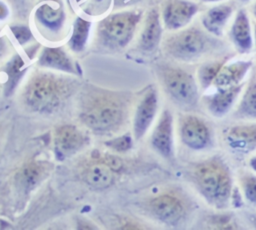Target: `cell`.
Returning <instances> with one entry per match:
<instances>
[{"mask_svg":"<svg viewBox=\"0 0 256 230\" xmlns=\"http://www.w3.org/2000/svg\"><path fill=\"white\" fill-rule=\"evenodd\" d=\"M188 181L206 204L215 210L232 205L234 178L230 166L219 154H213L188 165Z\"/></svg>","mask_w":256,"mask_h":230,"instance_id":"6da1fadb","label":"cell"},{"mask_svg":"<svg viewBox=\"0 0 256 230\" xmlns=\"http://www.w3.org/2000/svg\"><path fill=\"white\" fill-rule=\"evenodd\" d=\"M129 98L124 93L91 89L82 94L79 118L90 130L108 134L118 131L126 122Z\"/></svg>","mask_w":256,"mask_h":230,"instance_id":"7a4b0ae2","label":"cell"},{"mask_svg":"<svg viewBox=\"0 0 256 230\" xmlns=\"http://www.w3.org/2000/svg\"><path fill=\"white\" fill-rule=\"evenodd\" d=\"M74 81L51 72H34L26 82L21 99L31 111L50 112L73 91Z\"/></svg>","mask_w":256,"mask_h":230,"instance_id":"3957f363","label":"cell"},{"mask_svg":"<svg viewBox=\"0 0 256 230\" xmlns=\"http://www.w3.org/2000/svg\"><path fill=\"white\" fill-rule=\"evenodd\" d=\"M216 37L204 28L187 26L172 31L163 40L164 52L174 60L183 63H193L211 55L215 49Z\"/></svg>","mask_w":256,"mask_h":230,"instance_id":"277c9868","label":"cell"},{"mask_svg":"<svg viewBox=\"0 0 256 230\" xmlns=\"http://www.w3.org/2000/svg\"><path fill=\"white\" fill-rule=\"evenodd\" d=\"M159 81L168 98L183 111H193L200 103L202 92L196 76L172 65H159Z\"/></svg>","mask_w":256,"mask_h":230,"instance_id":"5b68a950","label":"cell"},{"mask_svg":"<svg viewBox=\"0 0 256 230\" xmlns=\"http://www.w3.org/2000/svg\"><path fill=\"white\" fill-rule=\"evenodd\" d=\"M142 12L138 10L121 11L110 14L98 22L97 39L110 49H121L132 40L141 20Z\"/></svg>","mask_w":256,"mask_h":230,"instance_id":"8992f818","label":"cell"},{"mask_svg":"<svg viewBox=\"0 0 256 230\" xmlns=\"http://www.w3.org/2000/svg\"><path fill=\"white\" fill-rule=\"evenodd\" d=\"M176 132L182 145L191 151H206L214 145V133L209 122L193 111L178 114Z\"/></svg>","mask_w":256,"mask_h":230,"instance_id":"52a82bcc","label":"cell"},{"mask_svg":"<svg viewBox=\"0 0 256 230\" xmlns=\"http://www.w3.org/2000/svg\"><path fill=\"white\" fill-rule=\"evenodd\" d=\"M148 208L158 221L172 227L181 225L189 215V203L173 192H164L153 197Z\"/></svg>","mask_w":256,"mask_h":230,"instance_id":"ba28073f","label":"cell"},{"mask_svg":"<svg viewBox=\"0 0 256 230\" xmlns=\"http://www.w3.org/2000/svg\"><path fill=\"white\" fill-rule=\"evenodd\" d=\"M224 146L234 154L249 155L256 152V121H239L221 132Z\"/></svg>","mask_w":256,"mask_h":230,"instance_id":"9c48e42d","label":"cell"},{"mask_svg":"<svg viewBox=\"0 0 256 230\" xmlns=\"http://www.w3.org/2000/svg\"><path fill=\"white\" fill-rule=\"evenodd\" d=\"M244 84L230 88H213L202 93L200 103L207 113L216 119H222L230 114L235 108Z\"/></svg>","mask_w":256,"mask_h":230,"instance_id":"30bf717a","label":"cell"},{"mask_svg":"<svg viewBox=\"0 0 256 230\" xmlns=\"http://www.w3.org/2000/svg\"><path fill=\"white\" fill-rule=\"evenodd\" d=\"M172 112L164 109L153 128L150 136L151 147L161 157L171 160L175 155L176 125Z\"/></svg>","mask_w":256,"mask_h":230,"instance_id":"8fae6325","label":"cell"},{"mask_svg":"<svg viewBox=\"0 0 256 230\" xmlns=\"http://www.w3.org/2000/svg\"><path fill=\"white\" fill-rule=\"evenodd\" d=\"M199 10L196 3L189 0H169L162 10V22L169 31L187 27Z\"/></svg>","mask_w":256,"mask_h":230,"instance_id":"7c38bea8","label":"cell"},{"mask_svg":"<svg viewBox=\"0 0 256 230\" xmlns=\"http://www.w3.org/2000/svg\"><path fill=\"white\" fill-rule=\"evenodd\" d=\"M159 107L158 93L154 88L148 89L140 99L133 119V135L141 139L153 124Z\"/></svg>","mask_w":256,"mask_h":230,"instance_id":"4fadbf2b","label":"cell"},{"mask_svg":"<svg viewBox=\"0 0 256 230\" xmlns=\"http://www.w3.org/2000/svg\"><path fill=\"white\" fill-rule=\"evenodd\" d=\"M86 142L85 134L76 126L67 124L56 129L54 152L58 160H63L78 152Z\"/></svg>","mask_w":256,"mask_h":230,"instance_id":"5bb4252c","label":"cell"},{"mask_svg":"<svg viewBox=\"0 0 256 230\" xmlns=\"http://www.w3.org/2000/svg\"><path fill=\"white\" fill-rule=\"evenodd\" d=\"M229 37L235 49L241 54L250 53L254 48L253 29L245 9L236 12L230 27Z\"/></svg>","mask_w":256,"mask_h":230,"instance_id":"9a60e30c","label":"cell"},{"mask_svg":"<svg viewBox=\"0 0 256 230\" xmlns=\"http://www.w3.org/2000/svg\"><path fill=\"white\" fill-rule=\"evenodd\" d=\"M252 65L251 60L225 61L215 77L212 88H230L243 84Z\"/></svg>","mask_w":256,"mask_h":230,"instance_id":"2e32d148","label":"cell"},{"mask_svg":"<svg viewBox=\"0 0 256 230\" xmlns=\"http://www.w3.org/2000/svg\"><path fill=\"white\" fill-rule=\"evenodd\" d=\"M35 20L51 33L61 31L65 22V11L61 0H42L35 9Z\"/></svg>","mask_w":256,"mask_h":230,"instance_id":"e0dca14e","label":"cell"},{"mask_svg":"<svg viewBox=\"0 0 256 230\" xmlns=\"http://www.w3.org/2000/svg\"><path fill=\"white\" fill-rule=\"evenodd\" d=\"M234 119L238 121H256V72L253 71L231 112Z\"/></svg>","mask_w":256,"mask_h":230,"instance_id":"ac0fdd59","label":"cell"},{"mask_svg":"<svg viewBox=\"0 0 256 230\" xmlns=\"http://www.w3.org/2000/svg\"><path fill=\"white\" fill-rule=\"evenodd\" d=\"M162 23L157 9H151L144 20L139 38V48L146 52H154L162 40Z\"/></svg>","mask_w":256,"mask_h":230,"instance_id":"d6986e66","label":"cell"},{"mask_svg":"<svg viewBox=\"0 0 256 230\" xmlns=\"http://www.w3.org/2000/svg\"><path fill=\"white\" fill-rule=\"evenodd\" d=\"M232 14L233 7L231 5L224 3L215 5L202 15V27L211 35L221 37Z\"/></svg>","mask_w":256,"mask_h":230,"instance_id":"ffe728a7","label":"cell"},{"mask_svg":"<svg viewBox=\"0 0 256 230\" xmlns=\"http://www.w3.org/2000/svg\"><path fill=\"white\" fill-rule=\"evenodd\" d=\"M38 65L70 74H77L74 62L61 47H44L38 57Z\"/></svg>","mask_w":256,"mask_h":230,"instance_id":"44dd1931","label":"cell"},{"mask_svg":"<svg viewBox=\"0 0 256 230\" xmlns=\"http://www.w3.org/2000/svg\"><path fill=\"white\" fill-rule=\"evenodd\" d=\"M51 170V164L42 161H33L24 165L15 176L17 186L24 190L29 191L36 187Z\"/></svg>","mask_w":256,"mask_h":230,"instance_id":"7402d4cb","label":"cell"},{"mask_svg":"<svg viewBox=\"0 0 256 230\" xmlns=\"http://www.w3.org/2000/svg\"><path fill=\"white\" fill-rule=\"evenodd\" d=\"M84 178L86 182L95 188H106L113 180V170L101 159L96 160L85 169Z\"/></svg>","mask_w":256,"mask_h":230,"instance_id":"603a6c76","label":"cell"},{"mask_svg":"<svg viewBox=\"0 0 256 230\" xmlns=\"http://www.w3.org/2000/svg\"><path fill=\"white\" fill-rule=\"evenodd\" d=\"M225 60H210L202 63L196 72V79L202 93L212 88L213 82Z\"/></svg>","mask_w":256,"mask_h":230,"instance_id":"cb8c5ba5","label":"cell"},{"mask_svg":"<svg viewBox=\"0 0 256 230\" xmlns=\"http://www.w3.org/2000/svg\"><path fill=\"white\" fill-rule=\"evenodd\" d=\"M91 28V22L77 17L73 23V29L71 37L68 41L69 48L74 52H81L84 50Z\"/></svg>","mask_w":256,"mask_h":230,"instance_id":"d4e9b609","label":"cell"},{"mask_svg":"<svg viewBox=\"0 0 256 230\" xmlns=\"http://www.w3.org/2000/svg\"><path fill=\"white\" fill-rule=\"evenodd\" d=\"M238 190L248 204L256 206V173L252 170H241L237 176Z\"/></svg>","mask_w":256,"mask_h":230,"instance_id":"484cf974","label":"cell"},{"mask_svg":"<svg viewBox=\"0 0 256 230\" xmlns=\"http://www.w3.org/2000/svg\"><path fill=\"white\" fill-rule=\"evenodd\" d=\"M26 69H27V66L25 64V61L18 54L14 55L11 58V60L7 63L4 70L7 76L6 86H5V91L7 94H10L11 92H13L19 80L24 75Z\"/></svg>","mask_w":256,"mask_h":230,"instance_id":"4316f807","label":"cell"},{"mask_svg":"<svg viewBox=\"0 0 256 230\" xmlns=\"http://www.w3.org/2000/svg\"><path fill=\"white\" fill-rule=\"evenodd\" d=\"M105 145L117 152H124L132 147V138L129 135L119 136L115 139L107 141Z\"/></svg>","mask_w":256,"mask_h":230,"instance_id":"83f0119b","label":"cell"},{"mask_svg":"<svg viewBox=\"0 0 256 230\" xmlns=\"http://www.w3.org/2000/svg\"><path fill=\"white\" fill-rule=\"evenodd\" d=\"M10 30L20 45H24L28 43L33 38L32 32L28 26L13 25L10 27Z\"/></svg>","mask_w":256,"mask_h":230,"instance_id":"f1b7e54d","label":"cell"},{"mask_svg":"<svg viewBox=\"0 0 256 230\" xmlns=\"http://www.w3.org/2000/svg\"><path fill=\"white\" fill-rule=\"evenodd\" d=\"M101 160L107 164L113 171H118L122 167V161L115 155L111 154H105Z\"/></svg>","mask_w":256,"mask_h":230,"instance_id":"f546056e","label":"cell"},{"mask_svg":"<svg viewBox=\"0 0 256 230\" xmlns=\"http://www.w3.org/2000/svg\"><path fill=\"white\" fill-rule=\"evenodd\" d=\"M8 13H9L8 7L4 2L0 1V20L5 19L8 16Z\"/></svg>","mask_w":256,"mask_h":230,"instance_id":"4dcf8cb0","label":"cell"},{"mask_svg":"<svg viewBox=\"0 0 256 230\" xmlns=\"http://www.w3.org/2000/svg\"><path fill=\"white\" fill-rule=\"evenodd\" d=\"M248 167L250 170L256 173V154L252 155L248 159Z\"/></svg>","mask_w":256,"mask_h":230,"instance_id":"1f68e13d","label":"cell"},{"mask_svg":"<svg viewBox=\"0 0 256 230\" xmlns=\"http://www.w3.org/2000/svg\"><path fill=\"white\" fill-rule=\"evenodd\" d=\"M5 50H6V43H5V40H4V38H2V37L0 36V56L3 55V53L5 52Z\"/></svg>","mask_w":256,"mask_h":230,"instance_id":"d6a6232c","label":"cell"},{"mask_svg":"<svg viewBox=\"0 0 256 230\" xmlns=\"http://www.w3.org/2000/svg\"><path fill=\"white\" fill-rule=\"evenodd\" d=\"M253 39H254V48L256 50V23L253 25Z\"/></svg>","mask_w":256,"mask_h":230,"instance_id":"836d02e7","label":"cell"},{"mask_svg":"<svg viewBox=\"0 0 256 230\" xmlns=\"http://www.w3.org/2000/svg\"><path fill=\"white\" fill-rule=\"evenodd\" d=\"M252 14H253V16H254V18L256 20V2L252 6Z\"/></svg>","mask_w":256,"mask_h":230,"instance_id":"e575fe53","label":"cell"},{"mask_svg":"<svg viewBox=\"0 0 256 230\" xmlns=\"http://www.w3.org/2000/svg\"><path fill=\"white\" fill-rule=\"evenodd\" d=\"M202 2H206V3H213V2H219V1H222V0H200Z\"/></svg>","mask_w":256,"mask_h":230,"instance_id":"d590c367","label":"cell"},{"mask_svg":"<svg viewBox=\"0 0 256 230\" xmlns=\"http://www.w3.org/2000/svg\"><path fill=\"white\" fill-rule=\"evenodd\" d=\"M239 1H243V2H245V1H249V0H239Z\"/></svg>","mask_w":256,"mask_h":230,"instance_id":"8d00e7d4","label":"cell"},{"mask_svg":"<svg viewBox=\"0 0 256 230\" xmlns=\"http://www.w3.org/2000/svg\"><path fill=\"white\" fill-rule=\"evenodd\" d=\"M76 1H77V2H80V1H81V0H76Z\"/></svg>","mask_w":256,"mask_h":230,"instance_id":"74e56055","label":"cell"}]
</instances>
